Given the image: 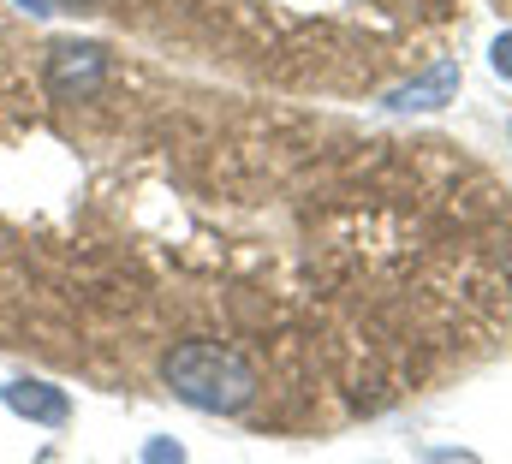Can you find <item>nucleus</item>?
<instances>
[{"label": "nucleus", "instance_id": "1", "mask_svg": "<svg viewBox=\"0 0 512 464\" xmlns=\"http://www.w3.org/2000/svg\"><path fill=\"white\" fill-rule=\"evenodd\" d=\"M161 375H167L173 399L215 411V417H233L256 399V369L221 340H179L161 357Z\"/></svg>", "mask_w": 512, "mask_h": 464}, {"label": "nucleus", "instance_id": "2", "mask_svg": "<svg viewBox=\"0 0 512 464\" xmlns=\"http://www.w3.org/2000/svg\"><path fill=\"white\" fill-rule=\"evenodd\" d=\"M108 84V54L96 42H54L42 60V90L54 102H96Z\"/></svg>", "mask_w": 512, "mask_h": 464}, {"label": "nucleus", "instance_id": "3", "mask_svg": "<svg viewBox=\"0 0 512 464\" xmlns=\"http://www.w3.org/2000/svg\"><path fill=\"white\" fill-rule=\"evenodd\" d=\"M6 405H12L18 417L42 423V429H66V417H72V399H66L60 387H48V381H12V387H6Z\"/></svg>", "mask_w": 512, "mask_h": 464}, {"label": "nucleus", "instance_id": "4", "mask_svg": "<svg viewBox=\"0 0 512 464\" xmlns=\"http://www.w3.org/2000/svg\"><path fill=\"white\" fill-rule=\"evenodd\" d=\"M453 90H459V60H435L423 78H411V84L393 96V108H441Z\"/></svg>", "mask_w": 512, "mask_h": 464}, {"label": "nucleus", "instance_id": "5", "mask_svg": "<svg viewBox=\"0 0 512 464\" xmlns=\"http://www.w3.org/2000/svg\"><path fill=\"white\" fill-rule=\"evenodd\" d=\"M143 464H185V447L167 441V435H155V441L143 447Z\"/></svg>", "mask_w": 512, "mask_h": 464}, {"label": "nucleus", "instance_id": "6", "mask_svg": "<svg viewBox=\"0 0 512 464\" xmlns=\"http://www.w3.org/2000/svg\"><path fill=\"white\" fill-rule=\"evenodd\" d=\"M495 72L512 78V30H507V36H495Z\"/></svg>", "mask_w": 512, "mask_h": 464}, {"label": "nucleus", "instance_id": "7", "mask_svg": "<svg viewBox=\"0 0 512 464\" xmlns=\"http://www.w3.org/2000/svg\"><path fill=\"white\" fill-rule=\"evenodd\" d=\"M429 464H477L471 453H453V447H441V453H429Z\"/></svg>", "mask_w": 512, "mask_h": 464}, {"label": "nucleus", "instance_id": "8", "mask_svg": "<svg viewBox=\"0 0 512 464\" xmlns=\"http://www.w3.org/2000/svg\"><path fill=\"white\" fill-rule=\"evenodd\" d=\"M24 6H30V12H54V0H24Z\"/></svg>", "mask_w": 512, "mask_h": 464}]
</instances>
